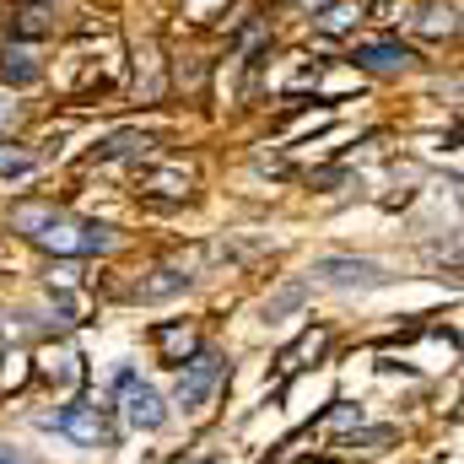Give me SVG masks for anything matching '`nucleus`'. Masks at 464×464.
<instances>
[{"mask_svg":"<svg viewBox=\"0 0 464 464\" xmlns=\"http://www.w3.org/2000/svg\"><path fill=\"white\" fill-rule=\"evenodd\" d=\"M135 151H146V135H135V130H119L109 140H98V151L87 157V168H109L119 157H135Z\"/></svg>","mask_w":464,"mask_h":464,"instance_id":"11","label":"nucleus"},{"mask_svg":"<svg viewBox=\"0 0 464 464\" xmlns=\"http://www.w3.org/2000/svg\"><path fill=\"white\" fill-rule=\"evenodd\" d=\"M189 281H195L189 270H179V265H162V270H151L146 281H135V292H130V297H135V303H168V297H179Z\"/></svg>","mask_w":464,"mask_h":464,"instance_id":"7","label":"nucleus"},{"mask_svg":"<svg viewBox=\"0 0 464 464\" xmlns=\"http://www.w3.org/2000/svg\"><path fill=\"white\" fill-rule=\"evenodd\" d=\"M217 378H222V356H217V351H195V356L184 362V372H179V405H184V411H200V405L211 400Z\"/></svg>","mask_w":464,"mask_h":464,"instance_id":"5","label":"nucleus"},{"mask_svg":"<svg viewBox=\"0 0 464 464\" xmlns=\"http://www.w3.org/2000/svg\"><path fill=\"white\" fill-rule=\"evenodd\" d=\"M54 427H60L71 443H82V449H114V421H109V411H98V405H65V411L54 416Z\"/></svg>","mask_w":464,"mask_h":464,"instance_id":"4","label":"nucleus"},{"mask_svg":"<svg viewBox=\"0 0 464 464\" xmlns=\"http://www.w3.org/2000/svg\"><path fill=\"white\" fill-rule=\"evenodd\" d=\"M303 303H308V281H286L281 292H270V297H265L259 319H265V324H281V319H286V314H297Z\"/></svg>","mask_w":464,"mask_h":464,"instance_id":"10","label":"nucleus"},{"mask_svg":"<svg viewBox=\"0 0 464 464\" xmlns=\"http://www.w3.org/2000/svg\"><path fill=\"white\" fill-rule=\"evenodd\" d=\"M416 27L427 33V38H443V33H454L459 22H454V0H427L421 11H416Z\"/></svg>","mask_w":464,"mask_h":464,"instance_id":"13","label":"nucleus"},{"mask_svg":"<svg viewBox=\"0 0 464 464\" xmlns=\"http://www.w3.org/2000/svg\"><path fill=\"white\" fill-rule=\"evenodd\" d=\"M11 227L27 232L54 259H92V254H109L119 243L114 227L87 222V217H71V211H54V206H16L11 211Z\"/></svg>","mask_w":464,"mask_h":464,"instance_id":"1","label":"nucleus"},{"mask_svg":"<svg viewBox=\"0 0 464 464\" xmlns=\"http://www.w3.org/2000/svg\"><path fill=\"white\" fill-rule=\"evenodd\" d=\"M0 71H5L11 82H38V76H44V71H38V60H33L22 44H5V49H0Z\"/></svg>","mask_w":464,"mask_h":464,"instance_id":"15","label":"nucleus"},{"mask_svg":"<svg viewBox=\"0 0 464 464\" xmlns=\"http://www.w3.org/2000/svg\"><path fill=\"white\" fill-rule=\"evenodd\" d=\"M362 16H367V5H362V0H335V5H319V16H314V22H319V33H351Z\"/></svg>","mask_w":464,"mask_h":464,"instance_id":"12","label":"nucleus"},{"mask_svg":"<svg viewBox=\"0 0 464 464\" xmlns=\"http://www.w3.org/2000/svg\"><path fill=\"white\" fill-rule=\"evenodd\" d=\"M314 281H324V286H341V292H372V286H383L389 281V270L378 265V259H314V270H308Z\"/></svg>","mask_w":464,"mask_h":464,"instance_id":"3","label":"nucleus"},{"mask_svg":"<svg viewBox=\"0 0 464 464\" xmlns=\"http://www.w3.org/2000/svg\"><path fill=\"white\" fill-rule=\"evenodd\" d=\"M383 443H394V427H356V432H346L335 449H341V454H378Z\"/></svg>","mask_w":464,"mask_h":464,"instance_id":"14","label":"nucleus"},{"mask_svg":"<svg viewBox=\"0 0 464 464\" xmlns=\"http://www.w3.org/2000/svg\"><path fill=\"white\" fill-rule=\"evenodd\" d=\"M330 346V335H324V330H308V335H303V341H297V346L286 351V356H281V362H286V367H292V372H297V367H308V362H314V356H319V351Z\"/></svg>","mask_w":464,"mask_h":464,"instance_id":"17","label":"nucleus"},{"mask_svg":"<svg viewBox=\"0 0 464 464\" xmlns=\"http://www.w3.org/2000/svg\"><path fill=\"white\" fill-rule=\"evenodd\" d=\"M356 65L372 71V76H405V71L416 65V54H411L405 44H362V49H356Z\"/></svg>","mask_w":464,"mask_h":464,"instance_id":"6","label":"nucleus"},{"mask_svg":"<svg viewBox=\"0 0 464 464\" xmlns=\"http://www.w3.org/2000/svg\"><path fill=\"white\" fill-rule=\"evenodd\" d=\"M49 372H54L60 383H71V378H76V356H71V351H60V362H54Z\"/></svg>","mask_w":464,"mask_h":464,"instance_id":"20","label":"nucleus"},{"mask_svg":"<svg viewBox=\"0 0 464 464\" xmlns=\"http://www.w3.org/2000/svg\"><path fill=\"white\" fill-rule=\"evenodd\" d=\"M0 464H11V459H5V454H0Z\"/></svg>","mask_w":464,"mask_h":464,"instance_id":"22","label":"nucleus"},{"mask_svg":"<svg viewBox=\"0 0 464 464\" xmlns=\"http://www.w3.org/2000/svg\"><path fill=\"white\" fill-rule=\"evenodd\" d=\"M16 124H22V103L11 92H0V130H16Z\"/></svg>","mask_w":464,"mask_h":464,"instance_id":"19","label":"nucleus"},{"mask_svg":"<svg viewBox=\"0 0 464 464\" xmlns=\"http://www.w3.org/2000/svg\"><path fill=\"white\" fill-rule=\"evenodd\" d=\"M38 168V157L27 151V146H16V140H0V179H27Z\"/></svg>","mask_w":464,"mask_h":464,"instance_id":"16","label":"nucleus"},{"mask_svg":"<svg viewBox=\"0 0 464 464\" xmlns=\"http://www.w3.org/2000/svg\"><path fill=\"white\" fill-rule=\"evenodd\" d=\"M157 346L168 351V356H184V351L195 346V330H157Z\"/></svg>","mask_w":464,"mask_h":464,"instance_id":"18","label":"nucleus"},{"mask_svg":"<svg viewBox=\"0 0 464 464\" xmlns=\"http://www.w3.org/2000/svg\"><path fill=\"white\" fill-rule=\"evenodd\" d=\"M0 356H5V335H0Z\"/></svg>","mask_w":464,"mask_h":464,"instance_id":"21","label":"nucleus"},{"mask_svg":"<svg viewBox=\"0 0 464 464\" xmlns=\"http://www.w3.org/2000/svg\"><path fill=\"white\" fill-rule=\"evenodd\" d=\"M119 416L135 427V432H157L168 427V405L151 383H140L135 372H119Z\"/></svg>","mask_w":464,"mask_h":464,"instance_id":"2","label":"nucleus"},{"mask_svg":"<svg viewBox=\"0 0 464 464\" xmlns=\"http://www.w3.org/2000/svg\"><path fill=\"white\" fill-rule=\"evenodd\" d=\"M189 184H195L189 168H146V173H140V189H146V195H162V200H184Z\"/></svg>","mask_w":464,"mask_h":464,"instance_id":"9","label":"nucleus"},{"mask_svg":"<svg viewBox=\"0 0 464 464\" xmlns=\"http://www.w3.org/2000/svg\"><path fill=\"white\" fill-rule=\"evenodd\" d=\"M11 33H16V38H44V33H54V5H49V0H22V5L11 11Z\"/></svg>","mask_w":464,"mask_h":464,"instance_id":"8","label":"nucleus"}]
</instances>
